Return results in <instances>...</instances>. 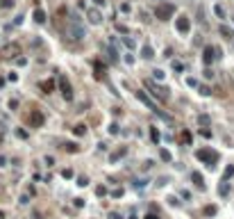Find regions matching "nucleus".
I'll return each instance as SVG.
<instances>
[{"mask_svg":"<svg viewBox=\"0 0 234 219\" xmlns=\"http://www.w3.org/2000/svg\"><path fill=\"white\" fill-rule=\"evenodd\" d=\"M196 158H198V160H202V162H207L209 167H214L216 162H218V153L212 151V148H200V151L196 153Z\"/></svg>","mask_w":234,"mask_h":219,"instance_id":"1","label":"nucleus"},{"mask_svg":"<svg viewBox=\"0 0 234 219\" xmlns=\"http://www.w3.org/2000/svg\"><path fill=\"white\" fill-rule=\"evenodd\" d=\"M145 85H148V89L153 91L155 98H159V101H166V98H168V89H164V87H159V85H155L153 80H145Z\"/></svg>","mask_w":234,"mask_h":219,"instance_id":"2","label":"nucleus"},{"mask_svg":"<svg viewBox=\"0 0 234 219\" xmlns=\"http://www.w3.org/2000/svg\"><path fill=\"white\" fill-rule=\"evenodd\" d=\"M59 89H61V96L66 101H73V87H71V82H68L66 76H59Z\"/></svg>","mask_w":234,"mask_h":219,"instance_id":"3","label":"nucleus"},{"mask_svg":"<svg viewBox=\"0 0 234 219\" xmlns=\"http://www.w3.org/2000/svg\"><path fill=\"white\" fill-rule=\"evenodd\" d=\"M155 14H157V19L166 21V19H171L175 14V5H159V7L155 9Z\"/></svg>","mask_w":234,"mask_h":219,"instance_id":"4","label":"nucleus"},{"mask_svg":"<svg viewBox=\"0 0 234 219\" xmlns=\"http://www.w3.org/2000/svg\"><path fill=\"white\" fill-rule=\"evenodd\" d=\"M137 98H139V101H141V103H143V105H148L150 109H153V112H157V114H161V112H159V107H157V103H153V98H150V96H145V94H143V91H137Z\"/></svg>","mask_w":234,"mask_h":219,"instance_id":"5","label":"nucleus"},{"mask_svg":"<svg viewBox=\"0 0 234 219\" xmlns=\"http://www.w3.org/2000/svg\"><path fill=\"white\" fill-rule=\"evenodd\" d=\"M175 27H177V32H182V34H186L191 30V21L186 19V16H180L177 21H175Z\"/></svg>","mask_w":234,"mask_h":219,"instance_id":"6","label":"nucleus"},{"mask_svg":"<svg viewBox=\"0 0 234 219\" xmlns=\"http://www.w3.org/2000/svg\"><path fill=\"white\" fill-rule=\"evenodd\" d=\"M216 57H218V55H216V48H214V46H207V48L202 50V62H204V64H212Z\"/></svg>","mask_w":234,"mask_h":219,"instance_id":"7","label":"nucleus"},{"mask_svg":"<svg viewBox=\"0 0 234 219\" xmlns=\"http://www.w3.org/2000/svg\"><path fill=\"white\" fill-rule=\"evenodd\" d=\"M18 53H21L18 43H7V46L2 48V55L7 57V60H11V57H14V55H18Z\"/></svg>","mask_w":234,"mask_h":219,"instance_id":"8","label":"nucleus"},{"mask_svg":"<svg viewBox=\"0 0 234 219\" xmlns=\"http://www.w3.org/2000/svg\"><path fill=\"white\" fill-rule=\"evenodd\" d=\"M86 16H89V23H93V25H100V23H102V14H100V11H98V9H89V14H86Z\"/></svg>","mask_w":234,"mask_h":219,"instance_id":"9","label":"nucleus"},{"mask_svg":"<svg viewBox=\"0 0 234 219\" xmlns=\"http://www.w3.org/2000/svg\"><path fill=\"white\" fill-rule=\"evenodd\" d=\"M30 123H32V126H41V123H43V114H41L39 109H34V112H32V117H30Z\"/></svg>","mask_w":234,"mask_h":219,"instance_id":"10","label":"nucleus"},{"mask_svg":"<svg viewBox=\"0 0 234 219\" xmlns=\"http://www.w3.org/2000/svg\"><path fill=\"white\" fill-rule=\"evenodd\" d=\"M191 180H193L198 187H202V189H204V178H202L200 174H198V171H193V174H191Z\"/></svg>","mask_w":234,"mask_h":219,"instance_id":"11","label":"nucleus"},{"mask_svg":"<svg viewBox=\"0 0 234 219\" xmlns=\"http://www.w3.org/2000/svg\"><path fill=\"white\" fill-rule=\"evenodd\" d=\"M41 89H43L46 94H50V91L55 89V82H52V80H43V82H41Z\"/></svg>","mask_w":234,"mask_h":219,"instance_id":"12","label":"nucleus"},{"mask_svg":"<svg viewBox=\"0 0 234 219\" xmlns=\"http://www.w3.org/2000/svg\"><path fill=\"white\" fill-rule=\"evenodd\" d=\"M34 21H37V23H46V14H43V9H34Z\"/></svg>","mask_w":234,"mask_h":219,"instance_id":"13","label":"nucleus"},{"mask_svg":"<svg viewBox=\"0 0 234 219\" xmlns=\"http://www.w3.org/2000/svg\"><path fill=\"white\" fill-rule=\"evenodd\" d=\"M125 153H127V148H125V146H123V148H118L116 153H112V162H116V160H121V158H123Z\"/></svg>","mask_w":234,"mask_h":219,"instance_id":"14","label":"nucleus"},{"mask_svg":"<svg viewBox=\"0 0 234 219\" xmlns=\"http://www.w3.org/2000/svg\"><path fill=\"white\" fill-rule=\"evenodd\" d=\"M220 34H223L225 39H234V32H232L227 25H220Z\"/></svg>","mask_w":234,"mask_h":219,"instance_id":"15","label":"nucleus"},{"mask_svg":"<svg viewBox=\"0 0 234 219\" xmlns=\"http://www.w3.org/2000/svg\"><path fill=\"white\" fill-rule=\"evenodd\" d=\"M153 78H155V80H164V78H166V73L159 71V68H155V71H153Z\"/></svg>","mask_w":234,"mask_h":219,"instance_id":"16","label":"nucleus"},{"mask_svg":"<svg viewBox=\"0 0 234 219\" xmlns=\"http://www.w3.org/2000/svg\"><path fill=\"white\" fill-rule=\"evenodd\" d=\"M141 53H143L145 60H150V57H153V48H150V46H143V50H141Z\"/></svg>","mask_w":234,"mask_h":219,"instance_id":"17","label":"nucleus"},{"mask_svg":"<svg viewBox=\"0 0 234 219\" xmlns=\"http://www.w3.org/2000/svg\"><path fill=\"white\" fill-rule=\"evenodd\" d=\"M73 132H75V135H84V132H86V126H75V128H73Z\"/></svg>","mask_w":234,"mask_h":219,"instance_id":"18","label":"nucleus"},{"mask_svg":"<svg viewBox=\"0 0 234 219\" xmlns=\"http://www.w3.org/2000/svg\"><path fill=\"white\" fill-rule=\"evenodd\" d=\"M214 11H216V16H218V19H225V11H223V7H220V5H216Z\"/></svg>","mask_w":234,"mask_h":219,"instance_id":"19","label":"nucleus"},{"mask_svg":"<svg viewBox=\"0 0 234 219\" xmlns=\"http://www.w3.org/2000/svg\"><path fill=\"white\" fill-rule=\"evenodd\" d=\"M96 194H98V196H105V194H107V187H105V185H98V187H96Z\"/></svg>","mask_w":234,"mask_h":219,"instance_id":"20","label":"nucleus"},{"mask_svg":"<svg viewBox=\"0 0 234 219\" xmlns=\"http://www.w3.org/2000/svg\"><path fill=\"white\" fill-rule=\"evenodd\" d=\"M204 215H216V205H207V208H204Z\"/></svg>","mask_w":234,"mask_h":219,"instance_id":"21","label":"nucleus"},{"mask_svg":"<svg viewBox=\"0 0 234 219\" xmlns=\"http://www.w3.org/2000/svg\"><path fill=\"white\" fill-rule=\"evenodd\" d=\"M232 176H234V167L230 164V167L225 169V178H232Z\"/></svg>","mask_w":234,"mask_h":219,"instance_id":"22","label":"nucleus"},{"mask_svg":"<svg viewBox=\"0 0 234 219\" xmlns=\"http://www.w3.org/2000/svg\"><path fill=\"white\" fill-rule=\"evenodd\" d=\"M150 137H153V142H159V132H157L155 128H153V130H150Z\"/></svg>","mask_w":234,"mask_h":219,"instance_id":"23","label":"nucleus"},{"mask_svg":"<svg viewBox=\"0 0 234 219\" xmlns=\"http://www.w3.org/2000/svg\"><path fill=\"white\" fill-rule=\"evenodd\" d=\"M227 192H230V189H227V185H225V183H223V185H220V187H218V194H223V196H225V194H227Z\"/></svg>","mask_w":234,"mask_h":219,"instance_id":"24","label":"nucleus"},{"mask_svg":"<svg viewBox=\"0 0 234 219\" xmlns=\"http://www.w3.org/2000/svg\"><path fill=\"white\" fill-rule=\"evenodd\" d=\"M64 146H66V151H68V153H73V151H77V146H75V144H64Z\"/></svg>","mask_w":234,"mask_h":219,"instance_id":"25","label":"nucleus"},{"mask_svg":"<svg viewBox=\"0 0 234 219\" xmlns=\"http://www.w3.org/2000/svg\"><path fill=\"white\" fill-rule=\"evenodd\" d=\"M2 7H5V9H9V7H14V0H2Z\"/></svg>","mask_w":234,"mask_h":219,"instance_id":"26","label":"nucleus"},{"mask_svg":"<svg viewBox=\"0 0 234 219\" xmlns=\"http://www.w3.org/2000/svg\"><path fill=\"white\" fill-rule=\"evenodd\" d=\"M182 139H184V142H186V144H191V135H189V132H186V130H184V132H182Z\"/></svg>","mask_w":234,"mask_h":219,"instance_id":"27","label":"nucleus"},{"mask_svg":"<svg viewBox=\"0 0 234 219\" xmlns=\"http://www.w3.org/2000/svg\"><path fill=\"white\" fill-rule=\"evenodd\" d=\"M200 94L202 96H209V94H212V89H209V87H200Z\"/></svg>","mask_w":234,"mask_h":219,"instance_id":"28","label":"nucleus"},{"mask_svg":"<svg viewBox=\"0 0 234 219\" xmlns=\"http://www.w3.org/2000/svg\"><path fill=\"white\" fill-rule=\"evenodd\" d=\"M121 11H123V14H127V11H130V5L123 2V5H121Z\"/></svg>","mask_w":234,"mask_h":219,"instance_id":"29","label":"nucleus"},{"mask_svg":"<svg viewBox=\"0 0 234 219\" xmlns=\"http://www.w3.org/2000/svg\"><path fill=\"white\" fill-rule=\"evenodd\" d=\"M112 196H116V199L123 196V189H121V187H118V189H114V192H112Z\"/></svg>","mask_w":234,"mask_h":219,"instance_id":"30","label":"nucleus"},{"mask_svg":"<svg viewBox=\"0 0 234 219\" xmlns=\"http://www.w3.org/2000/svg\"><path fill=\"white\" fill-rule=\"evenodd\" d=\"M109 132H114V135H116V132H118V123H112V126H109Z\"/></svg>","mask_w":234,"mask_h":219,"instance_id":"31","label":"nucleus"},{"mask_svg":"<svg viewBox=\"0 0 234 219\" xmlns=\"http://www.w3.org/2000/svg\"><path fill=\"white\" fill-rule=\"evenodd\" d=\"M161 158H164V160L168 162V160H171V153H168V151H161Z\"/></svg>","mask_w":234,"mask_h":219,"instance_id":"32","label":"nucleus"},{"mask_svg":"<svg viewBox=\"0 0 234 219\" xmlns=\"http://www.w3.org/2000/svg\"><path fill=\"white\" fill-rule=\"evenodd\" d=\"M123 41H125V46H130V48H132V46H134V41H132V39H130V37H125V39H123Z\"/></svg>","mask_w":234,"mask_h":219,"instance_id":"33","label":"nucleus"},{"mask_svg":"<svg viewBox=\"0 0 234 219\" xmlns=\"http://www.w3.org/2000/svg\"><path fill=\"white\" fill-rule=\"evenodd\" d=\"M109 219H123V217L118 215V212H109Z\"/></svg>","mask_w":234,"mask_h":219,"instance_id":"34","label":"nucleus"},{"mask_svg":"<svg viewBox=\"0 0 234 219\" xmlns=\"http://www.w3.org/2000/svg\"><path fill=\"white\" fill-rule=\"evenodd\" d=\"M93 2H96L98 7H102V5H105V0H93Z\"/></svg>","mask_w":234,"mask_h":219,"instance_id":"35","label":"nucleus"},{"mask_svg":"<svg viewBox=\"0 0 234 219\" xmlns=\"http://www.w3.org/2000/svg\"><path fill=\"white\" fill-rule=\"evenodd\" d=\"M145 219H159L157 215H145Z\"/></svg>","mask_w":234,"mask_h":219,"instance_id":"36","label":"nucleus"}]
</instances>
